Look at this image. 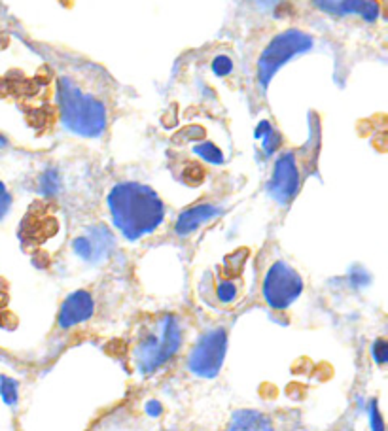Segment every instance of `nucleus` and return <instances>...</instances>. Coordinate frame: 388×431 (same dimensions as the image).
<instances>
[{
	"label": "nucleus",
	"mask_w": 388,
	"mask_h": 431,
	"mask_svg": "<svg viewBox=\"0 0 388 431\" xmlns=\"http://www.w3.org/2000/svg\"><path fill=\"white\" fill-rule=\"evenodd\" d=\"M114 225L127 240H139L163 223L165 206L154 189L139 182H122L108 195Z\"/></svg>",
	"instance_id": "obj_1"
},
{
	"label": "nucleus",
	"mask_w": 388,
	"mask_h": 431,
	"mask_svg": "<svg viewBox=\"0 0 388 431\" xmlns=\"http://www.w3.org/2000/svg\"><path fill=\"white\" fill-rule=\"evenodd\" d=\"M57 100L61 119L68 131L78 137L95 139L105 133L106 129V110L99 99L93 95L83 93L74 80L63 76L57 83Z\"/></svg>",
	"instance_id": "obj_2"
},
{
	"label": "nucleus",
	"mask_w": 388,
	"mask_h": 431,
	"mask_svg": "<svg viewBox=\"0 0 388 431\" xmlns=\"http://www.w3.org/2000/svg\"><path fill=\"white\" fill-rule=\"evenodd\" d=\"M182 344V327L174 316H161L157 324L135 348V363L140 373H154L177 354Z\"/></svg>",
	"instance_id": "obj_3"
},
{
	"label": "nucleus",
	"mask_w": 388,
	"mask_h": 431,
	"mask_svg": "<svg viewBox=\"0 0 388 431\" xmlns=\"http://www.w3.org/2000/svg\"><path fill=\"white\" fill-rule=\"evenodd\" d=\"M313 46H315L313 36L300 31V28H288V31L275 36L258 61V80H260L261 87H267L273 76L278 72V68L286 65L292 57L307 53L309 50H313Z\"/></svg>",
	"instance_id": "obj_4"
},
{
	"label": "nucleus",
	"mask_w": 388,
	"mask_h": 431,
	"mask_svg": "<svg viewBox=\"0 0 388 431\" xmlns=\"http://www.w3.org/2000/svg\"><path fill=\"white\" fill-rule=\"evenodd\" d=\"M301 292H303V280L298 271L284 261L273 263L263 278V287H261L266 303L275 310H284L300 297Z\"/></svg>",
	"instance_id": "obj_5"
},
{
	"label": "nucleus",
	"mask_w": 388,
	"mask_h": 431,
	"mask_svg": "<svg viewBox=\"0 0 388 431\" xmlns=\"http://www.w3.org/2000/svg\"><path fill=\"white\" fill-rule=\"evenodd\" d=\"M228 348V333L211 329L197 341L188 358V369L201 378H214L220 373Z\"/></svg>",
	"instance_id": "obj_6"
},
{
	"label": "nucleus",
	"mask_w": 388,
	"mask_h": 431,
	"mask_svg": "<svg viewBox=\"0 0 388 431\" xmlns=\"http://www.w3.org/2000/svg\"><path fill=\"white\" fill-rule=\"evenodd\" d=\"M269 195L280 205H288L300 189V171L294 154H283L275 163L271 180H269Z\"/></svg>",
	"instance_id": "obj_7"
},
{
	"label": "nucleus",
	"mask_w": 388,
	"mask_h": 431,
	"mask_svg": "<svg viewBox=\"0 0 388 431\" xmlns=\"http://www.w3.org/2000/svg\"><path fill=\"white\" fill-rule=\"evenodd\" d=\"M112 246H114V237L103 225L89 227L82 237H78L73 243L76 255H80L85 261H91V263L106 257V255L110 254Z\"/></svg>",
	"instance_id": "obj_8"
},
{
	"label": "nucleus",
	"mask_w": 388,
	"mask_h": 431,
	"mask_svg": "<svg viewBox=\"0 0 388 431\" xmlns=\"http://www.w3.org/2000/svg\"><path fill=\"white\" fill-rule=\"evenodd\" d=\"M95 303L91 293L89 292H74L70 293L65 303L61 304L59 310V327L61 329H70V327L82 324V321L89 320L93 316Z\"/></svg>",
	"instance_id": "obj_9"
},
{
	"label": "nucleus",
	"mask_w": 388,
	"mask_h": 431,
	"mask_svg": "<svg viewBox=\"0 0 388 431\" xmlns=\"http://www.w3.org/2000/svg\"><path fill=\"white\" fill-rule=\"evenodd\" d=\"M313 4L332 16L356 14L369 23L379 17V4L375 0H313Z\"/></svg>",
	"instance_id": "obj_10"
},
{
	"label": "nucleus",
	"mask_w": 388,
	"mask_h": 431,
	"mask_svg": "<svg viewBox=\"0 0 388 431\" xmlns=\"http://www.w3.org/2000/svg\"><path fill=\"white\" fill-rule=\"evenodd\" d=\"M220 208L214 205H197L194 208H188L184 211L178 218L177 225H174V231L180 235V237H186L189 233L197 231L201 225H205L211 220H214L218 214H220Z\"/></svg>",
	"instance_id": "obj_11"
},
{
	"label": "nucleus",
	"mask_w": 388,
	"mask_h": 431,
	"mask_svg": "<svg viewBox=\"0 0 388 431\" xmlns=\"http://www.w3.org/2000/svg\"><path fill=\"white\" fill-rule=\"evenodd\" d=\"M228 431H273V422L260 410L243 409L233 413Z\"/></svg>",
	"instance_id": "obj_12"
},
{
	"label": "nucleus",
	"mask_w": 388,
	"mask_h": 431,
	"mask_svg": "<svg viewBox=\"0 0 388 431\" xmlns=\"http://www.w3.org/2000/svg\"><path fill=\"white\" fill-rule=\"evenodd\" d=\"M256 139L263 140V151H266L267 155L275 154V151L280 148V142H283L280 134L269 125V122H261L260 125H258V129H256Z\"/></svg>",
	"instance_id": "obj_13"
},
{
	"label": "nucleus",
	"mask_w": 388,
	"mask_h": 431,
	"mask_svg": "<svg viewBox=\"0 0 388 431\" xmlns=\"http://www.w3.org/2000/svg\"><path fill=\"white\" fill-rule=\"evenodd\" d=\"M195 154L199 155L203 161H206V163H211V165H222L224 163L222 149L211 142H203L199 146H195Z\"/></svg>",
	"instance_id": "obj_14"
},
{
	"label": "nucleus",
	"mask_w": 388,
	"mask_h": 431,
	"mask_svg": "<svg viewBox=\"0 0 388 431\" xmlns=\"http://www.w3.org/2000/svg\"><path fill=\"white\" fill-rule=\"evenodd\" d=\"M0 398L6 405H16L19 393H17V382L6 375H0Z\"/></svg>",
	"instance_id": "obj_15"
},
{
	"label": "nucleus",
	"mask_w": 388,
	"mask_h": 431,
	"mask_svg": "<svg viewBox=\"0 0 388 431\" xmlns=\"http://www.w3.org/2000/svg\"><path fill=\"white\" fill-rule=\"evenodd\" d=\"M40 189L44 195H56L59 191V174L56 171H48L40 178Z\"/></svg>",
	"instance_id": "obj_16"
},
{
	"label": "nucleus",
	"mask_w": 388,
	"mask_h": 431,
	"mask_svg": "<svg viewBox=\"0 0 388 431\" xmlns=\"http://www.w3.org/2000/svg\"><path fill=\"white\" fill-rule=\"evenodd\" d=\"M237 297V286L229 280H222V282L218 284V299L222 301V303H231Z\"/></svg>",
	"instance_id": "obj_17"
},
{
	"label": "nucleus",
	"mask_w": 388,
	"mask_h": 431,
	"mask_svg": "<svg viewBox=\"0 0 388 431\" xmlns=\"http://www.w3.org/2000/svg\"><path fill=\"white\" fill-rule=\"evenodd\" d=\"M372 354L373 359L377 361L379 365H384L388 361V344L384 339H377L372 346Z\"/></svg>",
	"instance_id": "obj_18"
},
{
	"label": "nucleus",
	"mask_w": 388,
	"mask_h": 431,
	"mask_svg": "<svg viewBox=\"0 0 388 431\" xmlns=\"http://www.w3.org/2000/svg\"><path fill=\"white\" fill-rule=\"evenodd\" d=\"M231 70H233V63L229 57L218 55L216 59L212 61V72H214L216 76H228Z\"/></svg>",
	"instance_id": "obj_19"
},
{
	"label": "nucleus",
	"mask_w": 388,
	"mask_h": 431,
	"mask_svg": "<svg viewBox=\"0 0 388 431\" xmlns=\"http://www.w3.org/2000/svg\"><path fill=\"white\" fill-rule=\"evenodd\" d=\"M369 426H372V431H384L383 416L379 413V405L375 399L369 403Z\"/></svg>",
	"instance_id": "obj_20"
},
{
	"label": "nucleus",
	"mask_w": 388,
	"mask_h": 431,
	"mask_svg": "<svg viewBox=\"0 0 388 431\" xmlns=\"http://www.w3.org/2000/svg\"><path fill=\"white\" fill-rule=\"evenodd\" d=\"M10 205H11L10 193H8V189H6L4 183L0 182V220L8 214V211H10Z\"/></svg>",
	"instance_id": "obj_21"
},
{
	"label": "nucleus",
	"mask_w": 388,
	"mask_h": 431,
	"mask_svg": "<svg viewBox=\"0 0 388 431\" xmlns=\"http://www.w3.org/2000/svg\"><path fill=\"white\" fill-rule=\"evenodd\" d=\"M163 413V407H161L159 401H155V399H150L148 403H146V415L152 416V418H157V416Z\"/></svg>",
	"instance_id": "obj_22"
}]
</instances>
